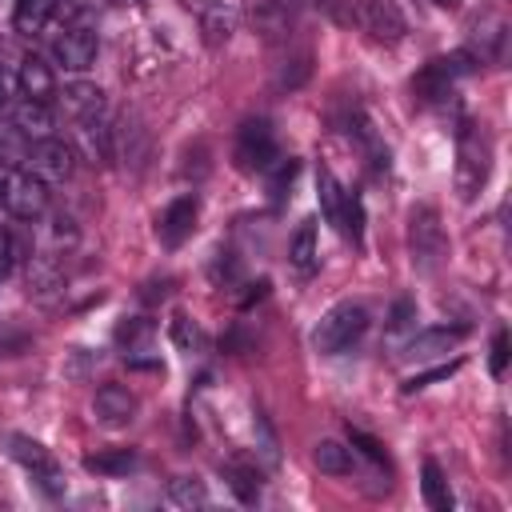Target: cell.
I'll use <instances>...</instances> for the list:
<instances>
[{
  "instance_id": "obj_1",
  "label": "cell",
  "mask_w": 512,
  "mask_h": 512,
  "mask_svg": "<svg viewBox=\"0 0 512 512\" xmlns=\"http://www.w3.org/2000/svg\"><path fill=\"white\" fill-rule=\"evenodd\" d=\"M488 172H492L488 132L476 128V124H460V136H456V196L460 200L480 196V188L488 184Z\"/></svg>"
},
{
  "instance_id": "obj_23",
  "label": "cell",
  "mask_w": 512,
  "mask_h": 512,
  "mask_svg": "<svg viewBox=\"0 0 512 512\" xmlns=\"http://www.w3.org/2000/svg\"><path fill=\"white\" fill-rule=\"evenodd\" d=\"M152 336H156V324H152L148 316H128V320H120V328H116V344L124 348L128 360H136L140 352H148Z\"/></svg>"
},
{
  "instance_id": "obj_12",
  "label": "cell",
  "mask_w": 512,
  "mask_h": 512,
  "mask_svg": "<svg viewBox=\"0 0 512 512\" xmlns=\"http://www.w3.org/2000/svg\"><path fill=\"white\" fill-rule=\"evenodd\" d=\"M244 16L272 44L292 36V8H288V0H244Z\"/></svg>"
},
{
  "instance_id": "obj_37",
  "label": "cell",
  "mask_w": 512,
  "mask_h": 512,
  "mask_svg": "<svg viewBox=\"0 0 512 512\" xmlns=\"http://www.w3.org/2000/svg\"><path fill=\"white\" fill-rule=\"evenodd\" d=\"M488 368H492V376H504V368H508V332H496V340H492V360H488Z\"/></svg>"
},
{
  "instance_id": "obj_13",
  "label": "cell",
  "mask_w": 512,
  "mask_h": 512,
  "mask_svg": "<svg viewBox=\"0 0 512 512\" xmlns=\"http://www.w3.org/2000/svg\"><path fill=\"white\" fill-rule=\"evenodd\" d=\"M92 412H96L100 424L120 428V424H128V420L136 416V396H132L124 384H104V388H96V396H92Z\"/></svg>"
},
{
  "instance_id": "obj_16",
  "label": "cell",
  "mask_w": 512,
  "mask_h": 512,
  "mask_svg": "<svg viewBox=\"0 0 512 512\" xmlns=\"http://www.w3.org/2000/svg\"><path fill=\"white\" fill-rule=\"evenodd\" d=\"M288 264L300 272V276H312L320 268V244H316V220H300L292 240H288Z\"/></svg>"
},
{
  "instance_id": "obj_24",
  "label": "cell",
  "mask_w": 512,
  "mask_h": 512,
  "mask_svg": "<svg viewBox=\"0 0 512 512\" xmlns=\"http://www.w3.org/2000/svg\"><path fill=\"white\" fill-rule=\"evenodd\" d=\"M420 488H424V500H428V508L432 512H452V488H448V480H444V468L436 464V460H424L420 464Z\"/></svg>"
},
{
  "instance_id": "obj_38",
  "label": "cell",
  "mask_w": 512,
  "mask_h": 512,
  "mask_svg": "<svg viewBox=\"0 0 512 512\" xmlns=\"http://www.w3.org/2000/svg\"><path fill=\"white\" fill-rule=\"evenodd\" d=\"M16 92H20V80H16V72H12V68L0 60V104H8Z\"/></svg>"
},
{
  "instance_id": "obj_11",
  "label": "cell",
  "mask_w": 512,
  "mask_h": 512,
  "mask_svg": "<svg viewBox=\"0 0 512 512\" xmlns=\"http://www.w3.org/2000/svg\"><path fill=\"white\" fill-rule=\"evenodd\" d=\"M96 48H100V40H96V32H92L88 24H68V28L52 40V52H56V60H60L68 72H84V68L96 60Z\"/></svg>"
},
{
  "instance_id": "obj_7",
  "label": "cell",
  "mask_w": 512,
  "mask_h": 512,
  "mask_svg": "<svg viewBox=\"0 0 512 512\" xmlns=\"http://www.w3.org/2000/svg\"><path fill=\"white\" fill-rule=\"evenodd\" d=\"M344 4H348V20H356L360 28H368L376 40L396 44L408 32L396 0H344Z\"/></svg>"
},
{
  "instance_id": "obj_40",
  "label": "cell",
  "mask_w": 512,
  "mask_h": 512,
  "mask_svg": "<svg viewBox=\"0 0 512 512\" xmlns=\"http://www.w3.org/2000/svg\"><path fill=\"white\" fill-rule=\"evenodd\" d=\"M440 8H460V0H436Z\"/></svg>"
},
{
  "instance_id": "obj_18",
  "label": "cell",
  "mask_w": 512,
  "mask_h": 512,
  "mask_svg": "<svg viewBox=\"0 0 512 512\" xmlns=\"http://www.w3.org/2000/svg\"><path fill=\"white\" fill-rule=\"evenodd\" d=\"M468 336V328H424L408 340V356L416 360H428V356H440V352H452L460 340Z\"/></svg>"
},
{
  "instance_id": "obj_36",
  "label": "cell",
  "mask_w": 512,
  "mask_h": 512,
  "mask_svg": "<svg viewBox=\"0 0 512 512\" xmlns=\"http://www.w3.org/2000/svg\"><path fill=\"white\" fill-rule=\"evenodd\" d=\"M412 320H416V304H412V300H396V304H392V316H388V328H392V332H408Z\"/></svg>"
},
{
  "instance_id": "obj_19",
  "label": "cell",
  "mask_w": 512,
  "mask_h": 512,
  "mask_svg": "<svg viewBox=\"0 0 512 512\" xmlns=\"http://www.w3.org/2000/svg\"><path fill=\"white\" fill-rule=\"evenodd\" d=\"M12 124H16L28 140H44V136H52V112H48V104L28 100V96L12 104Z\"/></svg>"
},
{
  "instance_id": "obj_9",
  "label": "cell",
  "mask_w": 512,
  "mask_h": 512,
  "mask_svg": "<svg viewBox=\"0 0 512 512\" xmlns=\"http://www.w3.org/2000/svg\"><path fill=\"white\" fill-rule=\"evenodd\" d=\"M28 172L32 176H40L44 184H64L68 176H72V148L68 144H60L56 136H44V140H36L32 148H28Z\"/></svg>"
},
{
  "instance_id": "obj_39",
  "label": "cell",
  "mask_w": 512,
  "mask_h": 512,
  "mask_svg": "<svg viewBox=\"0 0 512 512\" xmlns=\"http://www.w3.org/2000/svg\"><path fill=\"white\" fill-rule=\"evenodd\" d=\"M12 256H16V244H12V236H8V228L0 224V280L12 272Z\"/></svg>"
},
{
  "instance_id": "obj_20",
  "label": "cell",
  "mask_w": 512,
  "mask_h": 512,
  "mask_svg": "<svg viewBox=\"0 0 512 512\" xmlns=\"http://www.w3.org/2000/svg\"><path fill=\"white\" fill-rule=\"evenodd\" d=\"M200 32H204V44L208 48H220V44H228L232 40V32H236V8H228V4H208L204 12H200Z\"/></svg>"
},
{
  "instance_id": "obj_5",
  "label": "cell",
  "mask_w": 512,
  "mask_h": 512,
  "mask_svg": "<svg viewBox=\"0 0 512 512\" xmlns=\"http://www.w3.org/2000/svg\"><path fill=\"white\" fill-rule=\"evenodd\" d=\"M4 208L16 220H36L48 212V184L32 176L28 168H8L4 172Z\"/></svg>"
},
{
  "instance_id": "obj_14",
  "label": "cell",
  "mask_w": 512,
  "mask_h": 512,
  "mask_svg": "<svg viewBox=\"0 0 512 512\" xmlns=\"http://www.w3.org/2000/svg\"><path fill=\"white\" fill-rule=\"evenodd\" d=\"M16 80H20V96L40 100V104L56 100V76H52V68L40 56H24L20 68H16Z\"/></svg>"
},
{
  "instance_id": "obj_17",
  "label": "cell",
  "mask_w": 512,
  "mask_h": 512,
  "mask_svg": "<svg viewBox=\"0 0 512 512\" xmlns=\"http://www.w3.org/2000/svg\"><path fill=\"white\" fill-rule=\"evenodd\" d=\"M24 280H28V296H36L44 304H52L64 288V272L52 256H28V276Z\"/></svg>"
},
{
  "instance_id": "obj_30",
  "label": "cell",
  "mask_w": 512,
  "mask_h": 512,
  "mask_svg": "<svg viewBox=\"0 0 512 512\" xmlns=\"http://www.w3.org/2000/svg\"><path fill=\"white\" fill-rule=\"evenodd\" d=\"M28 136L16 128V124H4L0 128V168H16V164H24L28 160Z\"/></svg>"
},
{
  "instance_id": "obj_33",
  "label": "cell",
  "mask_w": 512,
  "mask_h": 512,
  "mask_svg": "<svg viewBox=\"0 0 512 512\" xmlns=\"http://www.w3.org/2000/svg\"><path fill=\"white\" fill-rule=\"evenodd\" d=\"M456 368H460V360H452V364H436V368H428V372H416V376H408V380H404V392L412 396V392L428 388L432 380H448V376H452Z\"/></svg>"
},
{
  "instance_id": "obj_26",
  "label": "cell",
  "mask_w": 512,
  "mask_h": 512,
  "mask_svg": "<svg viewBox=\"0 0 512 512\" xmlns=\"http://www.w3.org/2000/svg\"><path fill=\"white\" fill-rule=\"evenodd\" d=\"M56 12V0H16V12H12V28L20 36H36L48 16Z\"/></svg>"
},
{
  "instance_id": "obj_35",
  "label": "cell",
  "mask_w": 512,
  "mask_h": 512,
  "mask_svg": "<svg viewBox=\"0 0 512 512\" xmlns=\"http://www.w3.org/2000/svg\"><path fill=\"white\" fill-rule=\"evenodd\" d=\"M348 444L352 448H360L372 464H388V456H384V444L376 440V436H368V432H360V428H348Z\"/></svg>"
},
{
  "instance_id": "obj_15",
  "label": "cell",
  "mask_w": 512,
  "mask_h": 512,
  "mask_svg": "<svg viewBox=\"0 0 512 512\" xmlns=\"http://www.w3.org/2000/svg\"><path fill=\"white\" fill-rule=\"evenodd\" d=\"M76 144H80V152H84L92 164H108V160L116 156V148H112V128L100 120V112L76 120Z\"/></svg>"
},
{
  "instance_id": "obj_25",
  "label": "cell",
  "mask_w": 512,
  "mask_h": 512,
  "mask_svg": "<svg viewBox=\"0 0 512 512\" xmlns=\"http://www.w3.org/2000/svg\"><path fill=\"white\" fill-rule=\"evenodd\" d=\"M312 464L324 476H348L352 472V448L340 440H316L312 444Z\"/></svg>"
},
{
  "instance_id": "obj_22",
  "label": "cell",
  "mask_w": 512,
  "mask_h": 512,
  "mask_svg": "<svg viewBox=\"0 0 512 512\" xmlns=\"http://www.w3.org/2000/svg\"><path fill=\"white\" fill-rule=\"evenodd\" d=\"M60 104H64V112H68L72 120H84V116H96V112L104 108V92H100L96 84H88V80H76V84L64 88Z\"/></svg>"
},
{
  "instance_id": "obj_21",
  "label": "cell",
  "mask_w": 512,
  "mask_h": 512,
  "mask_svg": "<svg viewBox=\"0 0 512 512\" xmlns=\"http://www.w3.org/2000/svg\"><path fill=\"white\" fill-rule=\"evenodd\" d=\"M136 464L140 456L132 448H96L84 456V472H96V476H128Z\"/></svg>"
},
{
  "instance_id": "obj_34",
  "label": "cell",
  "mask_w": 512,
  "mask_h": 512,
  "mask_svg": "<svg viewBox=\"0 0 512 512\" xmlns=\"http://www.w3.org/2000/svg\"><path fill=\"white\" fill-rule=\"evenodd\" d=\"M256 448H260V456H264L268 468L280 464V444H276V436H272V428H268L264 416H256Z\"/></svg>"
},
{
  "instance_id": "obj_28",
  "label": "cell",
  "mask_w": 512,
  "mask_h": 512,
  "mask_svg": "<svg viewBox=\"0 0 512 512\" xmlns=\"http://www.w3.org/2000/svg\"><path fill=\"white\" fill-rule=\"evenodd\" d=\"M224 480H228V488L240 496V504H256L260 500V472L252 468V464H224Z\"/></svg>"
},
{
  "instance_id": "obj_10",
  "label": "cell",
  "mask_w": 512,
  "mask_h": 512,
  "mask_svg": "<svg viewBox=\"0 0 512 512\" xmlns=\"http://www.w3.org/2000/svg\"><path fill=\"white\" fill-rule=\"evenodd\" d=\"M196 220H200V200L188 192V196H176L160 216H156V236L164 248H180L192 232H196Z\"/></svg>"
},
{
  "instance_id": "obj_8",
  "label": "cell",
  "mask_w": 512,
  "mask_h": 512,
  "mask_svg": "<svg viewBox=\"0 0 512 512\" xmlns=\"http://www.w3.org/2000/svg\"><path fill=\"white\" fill-rule=\"evenodd\" d=\"M276 136H272V124L268 120H244L240 132H236V164L244 172H264L272 160H276Z\"/></svg>"
},
{
  "instance_id": "obj_29",
  "label": "cell",
  "mask_w": 512,
  "mask_h": 512,
  "mask_svg": "<svg viewBox=\"0 0 512 512\" xmlns=\"http://www.w3.org/2000/svg\"><path fill=\"white\" fill-rule=\"evenodd\" d=\"M168 500L176 508H204L208 504V488L196 476H172L168 480Z\"/></svg>"
},
{
  "instance_id": "obj_4",
  "label": "cell",
  "mask_w": 512,
  "mask_h": 512,
  "mask_svg": "<svg viewBox=\"0 0 512 512\" xmlns=\"http://www.w3.org/2000/svg\"><path fill=\"white\" fill-rule=\"evenodd\" d=\"M472 72H476V56H472L468 48H460V52H452V56H436L432 64H424V72L412 80V88H416L420 100L436 104V100L452 96V84L464 80V76H472Z\"/></svg>"
},
{
  "instance_id": "obj_32",
  "label": "cell",
  "mask_w": 512,
  "mask_h": 512,
  "mask_svg": "<svg viewBox=\"0 0 512 512\" xmlns=\"http://www.w3.org/2000/svg\"><path fill=\"white\" fill-rule=\"evenodd\" d=\"M168 336H172V344H176L180 352H196V348H200V328L192 324V316H188V312H176V316H172Z\"/></svg>"
},
{
  "instance_id": "obj_31",
  "label": "cell",
  "mask_w": 512,
  "mask_h": 512,
  "mask_svg": "<svg viewBox=\"0 0 512 512\" xmlns=\"http://www.w3.org/2000/svg\"><path fill=\"white\" fill-rule=\"evenodd\" d=\"M340 232L360 244L364 240V208H360V196L356 192H344V208H340Z\"/></svg>"
},
{
  "instance_id": "obj_41",
  "label": "cell",
  "mask_w": 512,
  "mask_h": 512,
  "mask_svg": "<svg viewBox=\"0 0 512 512\" xmlns=\"http://www.w3.org/2000/svg\"><path fill=\"white\" fill-rule=\"evenodd\" d=\"M112 4H136V0H112Z\"/></svg>"
},
{
  "instance_id": "obj_3",
  "label": "cell",
  "mask_w": 512,
  "mask_h": 512,
  "mask_svg": "<svg viewBox=\"0 0 512 512\" xmlns=\"http://www.w3.org/2000/svg\"><path fill=\"white\" fill-rule=\"evenodd\" d=\"M364 328H368V312H364V304L340 300V304H332V308L320 316V324L312 328V348L324 352V356L348 352V348L364 336Z\"/></svg>"
},
{
  "instance_id": "obj_6",
  "label": "cell",
  "mask_w": 512,
  "mask_h": 512,
  "mask_svg": "<svg viewBox=\"0 0 512 512\" xmlns=\"http://www.w3.org/2000/svg\"><path fill=\"white\" fill-rule=\"evenodd\" d=\"M8 452H12V460H16L20 468L32 472V480L40 484V492H48V496H60V492H64L60 464L52 460V452H48L40 440H32V436H12V440H8Z\"/></svg>"
},
{
  "instance_id": "obj_27",
  "label": "cell",
  "mask_w": 512,
  "mask_h": 512,
  "mask_svg": "<svg viewBox=\"0 0 512 512\" xmlns=\"http://www.w3.org/2000/svg\"><path fill=\"white\" fill-rule=\"evenodd\" d=\"M316 196H320V208H324V220L340 228V208H344V188L340 180L332 176V168H316Z\"/></svg>"
},
{
  "instance_id": "obj_2",
  "label": "cell",
  "mask_w": 512,
  "mask_h": 512,
  "mask_svg": "<svg viewBox=\"0 0 512 512\" xmlns=\"http://www.w3.org/2000/svg\"><path fill=\"white\" fill-rule=\"evenodd\" d=\"M408 256L416 272H436L448 260V232L432 204H416L408 216Z\"/></svg>"
}]
</instances>
